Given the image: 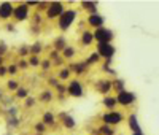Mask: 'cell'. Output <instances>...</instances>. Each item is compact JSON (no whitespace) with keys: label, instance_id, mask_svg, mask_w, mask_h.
<instances>
[{"label":"cell","instance_id":"1","mask_svg":"<svg viewBox=\"0 0 159 135\" xmlns=\"http://www.w3.org/2000/svg\"><path fill=\"white\" fill-rule=\"evenodd\" d=\"M78 19H80V11H78V8L67 7V8L64 10L62 15L54 21V22H56V29L64 35L65 32H69L72 27L78 22Z\"/></svg>","mask_w":159,"mask_h":135},{"label":"cell","instance_id":"2","mask_svg":"<svg viewBox=\"0 0 159 135\" xmlns=\"http://www.w3.org/2000/svg\"><path fill=\"white\" fill-rule=\"evenodd\" d=\"M99 119H100V124H105V126H110V127L116 129V127H119L121 124L126 123V113L123 110H119V108H116V110L100 113Z\"/></svg>","mask_w":159,"mask_h":135},{"label":"cell","instance_id":"3","mask_svg":"<svg viewBox=\"0 0 159 135\" xmlns=\"http://www.w3.org/2000/svg\"><path fill=\"white\" fill-rule=\"evenodd\" d=\"M115 99H116L118 108H123V110H129V108H132L139 100L137 94L134 91H130V89H124L121 92L115 94Z\"/></svg>","mask_w":159,"mask_h":135},{"label":"cell","instance_id":"4","mask_svg":"<svg viewBox=\"0 0 159 135\" xmlns=\"http://www.w3.org/2000/svg\"><path fill=\"white\" fill-rule=\"evenodd\" d=\"M65 88H67V96L72 99H81L86 94L84 81L80 78H72L69 83H65Z\"/></svg>","mask_w":159,"mask_h":135},{"label":"cell","instance_id":"5","mask_svg":"<svg viewBox=\"0 0 159 135\" xmlns=\"http://www.w3.org/2000/svg\"><path fill=\"white\" fill-rule=\"evenodd\" d=\"M94 51L97 52V56L102 59V62H110L116 56V46L115 43H96Z\"/></svg>","mask_w":159,"mask_h":135},{"label":"cell","instance_id":"6","mask_svg":"<svg viewBox=\"0 0 159 135\" xmlns=\"http://www.w3.org/2000/svg\"><path fill=\"white\" fill-rule=\"evenodd\" d=\"M30 15H32V10L27 8L24 2H19V3H15V8H13V22H27L30 19Z\"/></svg>","mask_w":159,"mask_h":135},{"label":"cell","instance_id":"7","mask_svg":"<svg viewBox=\"0 0 159 135\" xmlns=\"http://www.w3.org/2000/svg\"><path fill=\"white\" fill-rule=\"evenodd\" d=\"M65 8H67V5H65L64 2H57V0H54V2H49L46 11L43 13V18H45L46 21H56V19L62 15V13H64Z\"/></svg>","mask_w":159,"mask_h":135},{"label":"cell","instance_id":"8","mask_svg":"<svg viewBox=\"0 0 159 135\" xmlns=\"http://www.w3.org/2000/svg\"><path fill=\"white\" fill-rule=\"evenodd\" d=\"M92 34H94L96 43H113V40H115V37H116L115 30L110 29V27H107V25L100 27V29L92 30Z\"/></svg>","mask_w":159,"mask_h":135},{"label":"cell","instance_id":"9","mask_svg":"<svg viewBox=\"0 0 159 135\" xmlns=\"http://www.w3.org/2000/svg\"><path fill=\"white\" fill-rule=\"evenodd\" d=\"M83 19H84V24H86V29H89V30H96V29H100V27L105 25V16L100 11L94 13V15H88Z\"/></svg>","mask_w":159,"mask_h":135},{"label":"cell","instance_id":"10","mask_svg":"<svg viewBox=\"0 0 159 135\" xmlns=\"http://www.w3.org/2000/svg\"><path fill=\"white\" fill-rule=\"evenodd\" d=\"M94 89H96V92L99 94V96H102V97L113 94V92H111V78L102 76V78L96 79V81H94Z\"/></svg>","mask_w":159,"mask_h":135},{"label":"cell","instance_id":"11","mask_svg":"<svg viewBox=\"0 0 159 135\" xmlns=\"http://www.w3.org/2000/svg\"><path fill=\"white\" fill-rule=\"evenodd\" d=\"M13 8H15V3L13 2H0V22H10L13 18Z\"/></svg>","mask_w":159,"mask_h":135},{"label":"cell","instance_id":"12","mask_svg":"<svg viewBox=\"0 0 159 135\" xmlns=\"http://www.w3.org/2000/svg\"><path fill=\"white\" fill-rule=\"evenodd\" d=\"M69 67H70V70H72V75H73V78H80L81 79L84 75H88V72H89V69H88V65L83 62V61H75V62H72V64H67Z\"/></svg>","mask_w":159,"mask_h":135},{"label":"cell","instance_id":"13","mask_svg":"<svg viewBox=\"0 0 159 135\" xmlns=\"http://www.w3.org/2000/svg\"><path fill=\"white\" fill-rule=\"evenodd\" d=\"M80 45L83 48H94L96 40H94V34L89 29H84L80 32Z\"/></svg>","mask_w":159,"mask_h":135},{"label":"cell","instance_id":"14","mask_svg":"<svg viewBox=\"0 0 159 135\" xmlns=\"http://www.w3.org/2000/svg\"><path fill=\"white\" fill-rule=\"evenodd\" d=\"M76 56H78V48L73 46V45H67V46H65V48L61 51V57L64 59L65 64H72V62H75Z\"/></svg>","mask_w":159,"mask_h":135},{"label":"cell","instance_id":"15","mask_svg":"<svg viewBox=\"0 0 159 135\" xmlns=\"http://www.w3.org/2000/svg\"><path fill=\"white\" fill-rule=\"evenodd\" d=\"M54 100H56V94H54V91L49 89V88L43 89V91L37 96V102L42 103V105H49V103H52Z\"/></svg>","mask_w":159,"mask_h":135},{"label":"cell","instance_id":"16","mask_svg":"<svg viewBox=\"0 0 159 135\" xmlns=\"http://www.w3.org/2000/svg\"><path fill=\"white\" fill-rule=\"evenodd\" d=\"M61 83H69V81L73 78V75H72V70H70V67L65 64V65H62V67H59V69H56V75H54Z\"/></svg>","mask_w":159,"mask_h":135},{"label":"cell","instance_id":"17","mask_svg":"<svg viewBox=\"0 0 159 135\" xmlns=\"http://www.w3.org/2000/svg\"><path fill=\"white\" fill-rule=\"evenodd\" d=\"M126 123H127V129L130 130V133L142 130V126H140V123H139L137 113H129V115H126Z\"/></svg>","mask_w":159,"mask_h":135},{"label":"cell","instance_id":"18","mask_svg":"<svg viewBox=\"0 0 159 135\" xmlns=\"http://www.w3.org/2000/svg\"><path fill=\"white\" fill-rule=\"evenodd\" d=\"M40 123H43V124L49 129V127H54V126L59 123V121H57V116H56V113H54V111L46 110V111H43L42 119H40Z\"/></svg>","mask_w":159,"mask_h":135},{"label":"cell","instance_id":"19","mask_svg":"<svg viewBox=\"0 0 159 135\" xmlns=\"http://www.w3.org/2000/svg\"><path fill=\"white\" fill-rule=\"evenodd\" d=\"M78 11H83L88 15H94V13H99V3L97 2H80L78 3Z\"/></svg>","mask_w":159,"mask_h":135},{"label":"cell","instance_id":"20","mask_svg":"<svg viewBox=\"0 0 159 135\" xmlns=\"http://www.w3.org/2000/svg\"><path fill=\"white\" fill-rule=\"evenodd\" d=\"M61 126L65 130H75L76 129V119L69 113H64V115H61Z\"/></svg>","mask_w":159,"mask_h":135},{"label":"cell","instance_id":"21","mask_svg":"<svg viewBox=\"0 0 159 135\" xmlns=\"http://www.w3.org/2000/svg\"><path fill=\"white\" fill-rule=\"evenodd\" d=\"M30 54L32 56H38V57H43V52H45V43L42 40H35L32 45H29Z\"/></svg>","mask_w":159,"mask_h":135},{"label":"cell","instance_id":"22","mask_svg":"<svg viewBox=\"0 0 159 135\" xmlns=\"http://www.w3.org/2000/svg\"><path fill=\"white\" fill-rule=\"evenodd\" d=\"M69 45V42H67V38H65V35H57L54 40H52V43H51V49H54V51H57L59 54H61V51Z\"/></svg>","mask_w":159,"mask_h":135},{"label":"cell","instance_id":"23","mask_svg":"<svg viewBox=\"0 0 159 135\" xmlns=\"http://www.w3.org/2000/svg\"><path fill=\"white\" fill-rule=\"evenodd\" d=\"M83 62L88 65V69H91V67H96V65H100L102 64V59L97 56V52L94 51V49H92L89 54H88V56L83 59Z\"/></svg>","mask_w":159,"mask_h":135},{"label":"cell","instance_id":"24","mask_svg":"<svg viewBox=\"0 0 159 135\" xmlns=\"http://www.w3.org/2000/svg\"><path fill=\"white\" fill-rule=\"evenodd\" d=\"M102 106L105 108V111L116 110V108H118V103H116V99H115V94H110V96L102 97Z\"/></svg>","mask_w":159,"mask_h":135},{"label":"cell","instance_id":"25","mask_svg":"<svg viewBox=\"0 0 159 135\" xmlns=\"http://www.w3.org/2000/svg\"><path fill=\"white\" fill-rule=\"evenodd\" d=\"M124 89H127V83H126V79H123V78H111V92L113 94H118V92H121V91H124Z\"/></svg>","mask_w":159,"mask_h":135},{"label":"cell","instance_id":"26","mask_svg":"<svg viewBox=\"0 0 159 135\" xmlns=\"http://www.w3.org/2000/svg\"><path fill=\"white\" fill-rule=\"evenodd\" d=\"M19 88H21V81H19L18 78H7V81H5V89H7V92L15 94Z\"/></svg>","mask_w":159,"mask_h":135},{"label":"cell","instance_id":"27","mask_svg":"<svg viewBox=\"0 0 159 135\" xmlns=\"http://www.w3.org/2000/svg\"><path fill=\"white\" fill-rule=\"evenodd\" d=\"M13 96H15V99L16 100H24V99H27L29 96H30V89L27 88V86H24V84H21V88L15 92V94H13Z\"/></svg>","mask_w":159,"mask_h":135},{"label":"cell","instance_id":"28","mask_svg":"<svg viewBox=\"0 0 159 135\" xmlns=\"http://www.w3.org/2000/svg\"><path fill=\"white\" fill-rule=\"evenodd\" d=\"M19 73H21V72H19L18 65H16V61L7 64V75H8V78H18Z\"/></svg>","mask_w":159,"mask_h":135},{"label":"cell","instance_id":"29","mask_svg":"<svg viewBox=\"0 0 159 135\" xmlns=\"http://www.w3.org/2000/svg\"><path fill=\"white\" fill-rule=\"evenodd\" d=\"M30 22H32V25H35V27H42V24L45 22V18H43V15L42 13H38V11H32V15H30V19H29Z\"/></svg>","mask_w":159,"mask_h":135},{"label":"cell","instance_id":"30","mask_svg":"<svg viewBox=\"0 0 159 135\" xmlns=\"http://www.w3.org/2000/svg\"><path fill=\"white\" fill-rule=\"evenodd\" d=\"M52 62L48 59V57H42V62H40V72H43V73H51L52 72Z\"/></svg>","mask_w":159,"mask_h":135},{"label":"cell","instance_id":"31","mask_svg":"<svg viewBox=\"0 0 159 135\" xmlns=\"http://www.w3.org/2000/svg\"><path fill=\"white\" fill-rule=\"evenodd\" d=\"M96 129H97V133L99 135H116V129L115 127L105 126V124H99Z\"/></svg>","mask_w":159,"mask_h":135},{"label":"cell","instance_id":"32","mask_svg":"<svg viewBox=\"0 0 159 135\" xmlns=\"http://www.w3.org/2000/svg\"><path fill=\"white\" fill-rule=\"evenodd\" d=\"M16 56H18V59H27V57L30 56L29 45H21V46H18V49H16Z\"/></svg>","mask_w":159,"mask_h":135},{"label":"cell","instance_id":"33","mask_svg":"<svg viewBox=\"0 0 159 135\" xmlns=\"http://www.w3.org/2000/svg\"><path fill=\"white\" fill-rule=\"evenodd\" d=\"M40 62H42V57H38V56H30L27 57V64H29V69L32 70H38L40 69Z\"/></svg>","mask_w":159,"mask_h":135},{"label":"cell","instance_id":"34","mask_svg":"<svg viewBox=\"0 0 159 135\" xmlns=\"http://www.w3.org/2000/svg\"><path fill=\"white\" fill-rule=\"evenodd\" d=\"M22 103H24V108H25V110H32V108H34L38 102H37V97H35V96H29L27 99L22 100Z\"/></svg>","mask_w":159,"mask_h":135},{"label":"cell","instance_id":"35","mask_svg":"<svg viewBox=\"0 0 159 135\" xmlns=\"http://www.w3.org/2000/svg\"><path fill=\"white\" fill-rule=\"evenodd\" d=\"M34 130H35V133H37V135H45V133H46V130H48V127H46L43 123H40V121H38V123H35V124H34Z\"/></svg>","mask_w":159,"mask_h":135},{"label":"cell","instance_id":"36","mask_svg":"<svg viewBox=\"0 0 159 135\" xmlns=\"http://www.w3.org/2000/svg\"><path fill=\"white\" fill-rule=\"evenodd\" d=\"M16 65H18L19 72L30 70V69H29V64H27V59H16Z\"/></svg>","mask_w":159,"mask_h":135},{"label":"cell","instance_id":"37","mask_svg":"<svg viewBox=\"0 0 159 135\" xmlns=\"http://www.w3.org/2000/svg\"><path fill=\"white\" fill-rule=\"evenodd\" d=\"M59 83H61V81H59V79H57L54 75L48 76V79H46V84H48V88H49V89H54V88H56Z\"/></svg>","mask_w":159,"mask_h":135},{"label":"cell","instance_id":"38","mask_svg":"<svg viewBox=\"0 0 159 135\" xmlns=\"http://www.w3.org/2000/svg\"><path fill=\"white\" fill-rule=\"evenodd\" d=\"M8 52H10V48H8V45H7L5 42H0V56L7 59Z\"/></svg>","mask_w":159,"mask_h":135},{"label":"cell","instance_id":"39","mask_svg":"<svg viewBox=\"0 0 159 135\" xmlns=\"http://www.w3.org/2000/svg\"><path fill=\"white\" fill-rule=\"evenodd\" d=\"M48 3L49 2H37V8L34 11H38V13H42V15H43V13L46 11V8H48Z\"/></svg>","mask_w":159,"mask_h":135},{"label":"cell","instance_id":"40","mask_svg":"<svg viewBox=\"0 0 159 135\" xmlns=\"http://www.w3.org/2000/svg\"><path fill=\"white\" fill-rule=\"evenodd\" d=\"M8 75H7V65H2L0 67V79H7Z\"/></svg>","mask_w":159,"mask_h":135},{"label":"cell","instance_id":"41","mask_svg":"<svg viewBox=\"0 0 159 135\" xmlns=\"http://www.w3.org/2000/svg\"><path fill=\"white\" fill-rule=\"evenodd\" d=\"M5 29H7L8 32H13V30H15V22H13V21L5 22Z\"/></svg>","mask_w":159,"mask_h":135},{"label":"cell","instance_id":"42","mask_svg":"<svg viewBox=\"0 0 159 135\" xmlns=\"http://www.w3.org/2000/svg\"><path fill=\"white\" fill-rule=\"evenodd\" d=\"M2 65H7V59L0 56V67H2Z\"/></svg>","mask_w":159,"mask_h":135},{"label":"cell","instance_id":"43","mask_svg":"<svg viewBox=\"0 0 159 135\" xmlns=\"http://www.w3.org/2000/svg\"><path fill=\"white\" fill-rule=\"evenodd\" d=\"M130 135H145V133H143V130H140V132H132Z\"/></svg>","mask_w":159,"mask_h":135}]
</instances>
